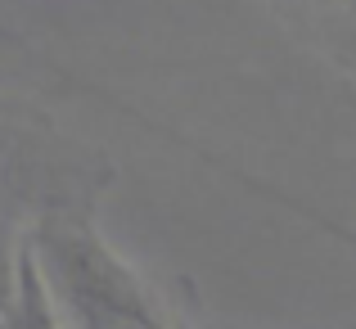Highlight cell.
<instances>
[{
	"mask_svg": "<svg viewBox=\"0 0 356 329\" xmlns=\"http://www.w3.org/2000/svg\"><path fill=\"white\" fill-rule=\"evenodd\" d=\"M0 329H63L27 239H18V248H14L9 289H5V298H0Z\"/></svg>",
	"mask_w": 356,
	"mask_h": 329,
	"instance_id": "obj_3",
	"label": "cell"
},
{
	"mask_svg": "<svg viewBox=\"0 0 356 329\" xmlns=\"http://www.w3.org/2000/svg\"><path fill=\"white\" fill-rule=\"evenodd\" d=\"M23 239L63 329H181L163 294L104 239L86 208H45Z\"/></svg>",
	"mask_w": 356,
	"mask_h": 329,
	"instance_id": "obj_1",
	"label": "cell"
},
{
	"mask_svg": "<svg viewBox=\"0 0 356 329\" xmlns=\"http://www.w3.org/2000/svg\"><path fill=\"white\" fill-rule=\"evenodd\" d=\"M9 271H14V257L0 262V298H5V289H9Z\"/></svg>",
	"mask_w": 356,
	"mask_h": 329,
	"instance_id": "obj_4",
	"label": "cell"
},
{
	"mask_svg": "<svg viewBox=\"0 0 356 329\" xmlns=\"http://www.w3.org/2000/svg\"><path fill=\"white\" fill-rule=\"evenodd\" d=\"M270 14L307 50L356 81V0H270Z\"/></svg>",
	"mask_w": 356,
	"mask_h": 329,
	"instance_id": "obj_2",
	"label": "cell"
}]
</instances>
